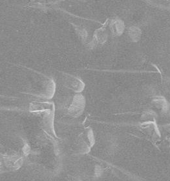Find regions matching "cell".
<instances>
[{
  "instance_id": "1",
  "label": "cell",
  "mask_w": 170,
  "mask_h": 181,
  "mask_svg": "<svg viewBox=\"0 0 170 181\" xmlns=\"http://www.w3.org/2000/svg\"><path fill=\"white\" fill-rule=\"evenodd\" d=\"M112 31L114 34L120 35L124 30V25L120 20H114L111 24Z\"/></svg>"
},
{
  "instance_id": "2",
  "label": "cell",
  "mask_w": 170,
  "mask_h": 181,
  "mask_svg": "<svg viewBox=\"0 0 170 181\" xmlns=\"http://www.w3.org/2000/svg\"><path fill=\"white\" fill-rule=\"evenodd\" d=\"M129 36L134 41H137L140 37L141 32L138 28L131 27L129 29Z\"/></svg>"
}]
</instances>
